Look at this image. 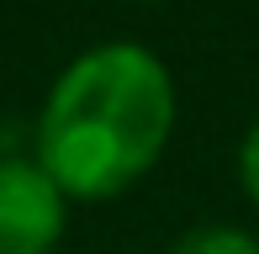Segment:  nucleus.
Returning <instances> with one entry per match:
<instances>
[{
    "instance_id": "1",
    "label": "nucleus",
    "mask_w": 259,
    "mask_h": 254,
    "mask_svg": "<svg viewBox=\"0 0 259 254\" xmlns=\"http://www.w3.org/2000/svg\"><path fill=\"white\" fill-rule=\"evenodd\" d=\"M175 133V79L148 48L79 53L37 117V164L74 201H111L159 164Z\"/></svg>"
},
{
    "instance_id": "4",
    "label": "nucleus",
    "mask_w": 259,
    "mask_h": 254,
    "mask_svg": "<svg viewBox=\"0 0 259 254\" xmlns=\"http://www.w3.org/2000/svg\"><path fill=\"white\" fill-rule=\"evenodd\" d=\"M238 180L249 191V201L259 206V122L243 133V148H238Z\"/></svg>"
},
{
    "instance_id": "2",
    "label": "nucleus",
    "mask_w": 259,
    "mask_h": 254,
    "mask_svg": "<svg viewBox=\"0 0 259 254\" xmlns=\"http://www.w3.org/2000/svg\"><path fill=\"white\" fill-rule=\"evenodd\" d=\"M64 201L37 159H0V254H53L64 238Z\"/></svg>"
},
{
    "instance_id": "3",
    "label": "nucleus",
    "mask_w": 259,
    "mask_h": 254,
    "mask_svg": "<svg viewBox=\"0 0 259 254\" xmlns=\"http://www.w3.org/2000/svg\"><path fill=\"white\" fill-rule=\"evenodd\" d=\"M169 254H259V238L228 223H206V228H191Z\"/></svg>"
}]
</instances>
